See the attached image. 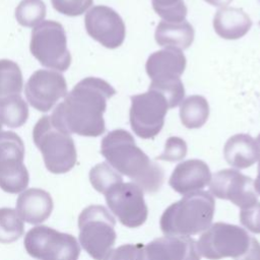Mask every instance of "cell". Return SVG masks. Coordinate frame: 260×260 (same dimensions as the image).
<instances>
[{
    "label": "cell",
    "mask_w": 260,
    "mask_h": 260,
    "mask_svg": "<svg viewBox=\"0 0 260 260\" xmlns=\"http://www.w3.org/2000/svg\"><path fill=\"white\" fill-rule=\"evenodd\" d=\"M46 16V5L42 0H22L15 9L17 22L26 27L40 24Z\"/></svg>",
    "instance_id": "484cf974"
},
{
    "label": "cell",
    "mask_w": 260,
    "mask_h": 260,
    "mask_svg": "<svg viewBox=\"0 0 260 260\" xmlns=\"http://www.w3.org/2000/svg\"><path fill=\"white\" fill-rule=\"evenodd\" d=\"M101 153L118 173L130 178L143 192H157L165 179L162 168L143 152L126 130L109 132L102 140Z\"/></svg>",
    "instance_id": "7a4b0ae2"
},
{
    "label": "cell",
    "mask_w": 260,
    "mask_h": 260,
    "mask_svg": "<svg viewBox=\"0 0 260 260\" xmlns=\"http://www.w3.org/2000/svg\"><path fill=\"white\" fill-rule=\"evenodd\" d=\"M93 0H51L54 9L67 16H78L83 14L91 5Z\"/></svg>",
    "instance_id": "f546056e"
},
{
    "label": "cell",
    "mask_w": 260,
    "mask_h": 260,
    "mask_svg": "<svg viewBox=\"0 0 260 260\" xmlns=\"http://www.w3.org/2000/svg\"><path fill=\"white\" fill-rule=\"evenodd\" d=\"M166 98L155 89L131 96L129 119L134 133L143 139L155 137L161 130L169 110Z\"/></svg>",
    "instance_id": "30bf717a"
},
{
    "label": "cell",
    "mask_w": 260,
    "mask_h": 260,
    "mask_svg": "<svg viewBox=\"0 0 260 260\" xmlns=\"http://www.w3.org/2000/svg\"><path fill=\"white\" fill-rule=\"evenodd\" d=\"M209 116V105L202 95H191L184 100L180 106V119L188 129L203 126Z\"/></svg>",
    "instance_id": "7402d4cb"
},
{
    "label": "cell",
    "mask_w": 260,
    "mask_h": 260,
    "mask_svg": "<svg viewBox=\"0 0 260 260\" xmlns=\"http://www.w3.org/2000/svg\"><path fill=\"white\" fill-rule=\"evenodd\" d=\"M0 132H2V124H1V121H0Z\"/></svg>",
    "instance_id": "d590c367"
},
{
    "label": "cell",
    "mask_w": 260,
    "mask_h": 260,
    "mask_svg": "<svg viewBox=\"0 0 260 260\" xmlns=\"http://www.w3.org/2000/svg\"><path fill=\"white\" fill-rule=\"evenodd\" d=\"M215 201L208 192L185 195L166 208L159 225L166 236L190 237L206 231L212 222Z\"/></svg>",
    "instance_id": "3957f363"
},
{
    "label": "cell",
    "mask_w": 260,
    "mask_h": 260,
    "mask_svg": "<svg viewBox=\"0 0 260 260\" xmlns=\"http://www.w3.org/2000/svg\"><path fill=\"white\" fill-rule=\"evenodd\" d=\"M211 173L206 162L200 159H188L180 162L173 171L169 184L182 195L198 192L210 183Z\"/></svg>",
    "instance_id": "2e32d148"
},
{
    "label": "cell",
    "mask_w": 260,
    "mask_h": 260,
    "mask_svg": "<svg viewBox=\"0 0 260 260\" xmlns=\"http://www.w3.org/2000/svg\"><path fill=\"white\" fill-rule=\"evenodd\" d=\"M200 256L208 260H260V244L248 232L236 224L215 222L199 238Z\"/></svg>",
    "instance_id": "277c9868"
},
{
    "label": "cell",
    "mask_w": 260,
    "mask_h": 260,
    "mask_svg": "<svg viewBox=\"0 0 260 260\" xmlns=\"http://www.w3.org/2000/svg\"><path fill=\"white\" fill-rule=\"evenodd\" d=\"M212 196L229 200L241 209L257 203L258 194L253 180L237 170L225 169L215 173L209 183Z\"/></svg>",
    "instance_id": "4fadbf2b"
},
{
    "label": "cell",
    "mask_w": 260,
    "mask_h": 260,
    "mask_svg": "<svg viewBox=\"0 0 260 260\" xmlns=\"http://www.w3.org/2000/svg\"><path fill=\"white\" fill-rule=\"evenodd\" d=\"M256 143L258 146V150H259V158H258V173H257V177L256 180L254 181V188L255 191L257 192L258 195H260V134L258 135L257 139H256Z\"/></svg>",
    "instance_id": "836d02e7"
},
{
    "label": "cell",
    "mask_w": 260,
    "mask_h": 260,
    "mask_svg": "<svg viewBox=\"0 0 260 260\" xmlns=\"http://www.w3.org/2000/svg\"><path fill=\"white\" fill-rule=\"evenodd\" d=\"M156 43L166 48L185 50L191 46L194 40V28L186 20L160 21L155 29Z\"/></svg>",
    "instance_id": "44dd1931"
},
{
    "label": "cell",
    "mask_w": 260,
    "mask_h": 260,
    "mask_svg": "<svg viewBox=\"0 0 260 260\" xmlns=\"http://www.w3.org/2000/svg\"><path fill=\"white\" fill-rule=\"evenodd\" d=\"M51 195L39 188H30L20 193L16 201V212L22 220L30 224L44 222L52 213Z\"/></svg>",
    "instance_id": "ac0fdd59"
},
{
    "label": "cell",
    "mask_w": 260,
    "mask_h": 260,
    "mask_svg": "<svg viewBox=\"0 0 260 260\" xmlns=\"http://www.w3.org/2000/svg\"><path fill=\"white\" fill-rule=\"evenodd\" d=\"M29 50L44 67L66 71L71 64L67 38L63 25L54 20H44L31 31Z\"/></svg>",
    "instance_id": "52a82bcc"
},
{
    "label": "cell",
    "mask_w": 260,
    "mask_h": 260,
    "mask_svg": "<svg viewBox=\"0 0 260 260\" xmlns=\"http://www.w3.org/2000/svg\"><path fill=\"white\" fill-rule=\"evenodd\" d=\"M186 67V57L177 49L166 48L152 53L145 64L146 73L152 82L180 79Z\"/></svg>",
    "instance_id": "e0dca14e"
},
{
    "label": "cell",
    "mask_w": 260,
    "mask_h": 260,
    "mask_svg": "<svg viewBox=\"0 0 260 260\" xmlns=\"http://www.w3.org/2000/svg\"><path fill=\"white\" fill-rule=\"evenodd\" d=\"M187 153V144L180 138L172 136L166 141L165 149L156 158L167 161H178L183 159Z\"/></svg>",
    "instance_id": "4dcf8cb0"
},
{
    "label": "cell",
    "mask_w": 260,
    "mask_h": 260,
    "mask_svg": "<svg viewBox=\"0 0 260 260\" xmlns=\"http://www.w3.org/2000/svg\"><path fill=\"white\" fill-rule=\"evenodd\" d=\"M23 243L27 254L38 260H78L80 254L79 244L72 235L47 225L30 229Z\"/></svg>",
    "instance_id": "ba28073f"
},
{
    "label": "cell",
    "mask_w": 260,
    "mask_h": 260,
    "mask_svg": "<svg viewBox=\"0 0 260 260\" xmlns=\"http://www.w3.org/2000/svg\"><path fill=\"white\" fill-rule=\"evenodd\" d=\"M204 1H206L210 5L222 8V7H226V5L231 3L233 0H204Z\"/></svg>",
    "instance_id": "e575fe53"
},
{
    "label": "cell",
    "mask_w": 260,
    "mask_h": 260,
    "mask_svg": "<svg viewBox=\"0 0 260 260\" xmlns=\"http://www.w3.org/2000/svg\"><path fill=\"white\" fill-rule=\"evenodd\" d=\"M250 16L240 8L222 7L213 18L215 32L225 40H237L244 37L251 28Z\"/></svg>",
    "instance_id": "d6986e66"
},
{
    "label": "cell",
    "mask_w": 260,
    "mask_h": 260,
    "mask_svg": "<svg viewBox=\"0 0 260 260\" xmlns=\"http://www.w3.org/2000/svg\"><path fill=\"white\" fill-rule=\"evenodd\" d=\"M89 181L92 187L100 193L105 194L114 185L123 182L122 176L108 162H101L91 168Z\"/></svg>",
    "instance_id": "4316f807"
},
{
    "label": "cell",
    "mask_w": 260,
    "mask_h": 260,
    "mask_svg": "<svg viewBox=\"0 0 260 260\" xmlns=\"http://www.w3.org/2000/svg\"><path fill=\"white\" fill-rule=\"evenodd\" d=\"M23 78L19 66L8 59L0 60V104L21 93Z\"/></svg>",
    "instance_id": "603a6c76"
},
{
    "label": "cell",
    "mask_w": 260,
    "mask_h": 260,
    "mask_svg": "<svg viewBox=\"0 0 260 260\" xmlns=\"http://www.w3.org/2000/svg\"><path fill=\"white\" fill-rule=\"evenodd\" d=\"M87 34L108 49L120 47L126 36L125 23L111 7L96 5L89 9L84 17Z\"/></svg>",
    "instance_id": "5bb4252c"
},
{
    "label": "cell",
    "mask_w": 260,
    "mask_h": 260,
    "mask_svg": "<svg viewBox=\"0 0 260 260\" xmlns=\"http://www.w3.org/2000/svg\"><path fill=\"white\" fill-rule=\"evenodd\" d=\"M241 223L250 232L260 234V202L244 208L240 212Z\"/></svg>",
    "instance_id": "1f68e13d"
},
{
    "label": "cell",
    "mask_w": 260,
    "mask_h": 260,
    "mask_svg": "<svg viewBox=\"0 0 260 260\" xmlns=\"http://www.w3.org/2000/svg\"><path fill=\"white\" fill-rule=\"evenodd\" d=\"M24 93L28 104L40 112L50 111L55 104L67 94L65 77L54 70L40 69L28 78Z\"/></svg>",
    "instance_id": "7c38bea8"
},
{
    "label": "cell",
    "mask_w": 260,
    "mask_h": 260,
    "mask_svg": "<svg viewBox=\"0 0 260 260\" xmlns=\"http://www.w3.org/2000/svg\"><path fill=\"white\" fill-rule=\"evenodd\" d=\"M28 118V107L23 99L13 95L0 104V121L10 128H18L25 124Z\"/></svg>",
    "instance_id": "cb8c5ba5"
},
{
    "label": "cell",
    "mask_w": 260,
    "mask_h": 260,
    "mask_svg": "<svg viewBox=\"0 0 260 260\" xmlns=\"http://www.w3.org/2000/svg\"><path fill=\"white\" fill-rule=\"evenodd\" d=\"M149 88L155 89L158 92H160L166 98L170 109L177 107L182 102L185 95V89L181 79H176V80L167 81V82L151 81Z\"/></svg>",
    "instance_id": "f1b7e54d"
},
{
    "label": "cell",
    "mask_w": 260,
    "mask_h": 260,
    "mask_svg": "<svg viewBox=\"0 0 260 260\" xmlns=\"http://www.w3.org/2000/svg\"><path fill=\"white\" fill-rule=\"evenodd\" d=\"M108 207L127 228H138L147 219L143 191L134 183H118L105 193Z\"/></svg>",
    "instance_id": "8fae6325"
},
{
    "label": "cell",
    "mask_w": 260,
    "mask_h": 260,
    "mask_svg": "<svg viewBox=\"0 0 260 260\" xmlns=\"http://www.w3.org/2000/svg\"><path fill=\"white\" fill-rule=\"evenodd\" d=\"M32 139L49 172L64 174L73 169L77 160L74 140L69 133L55 127L50 116L45 115L36 123Z\"/></svg>",
    "instance_id": "5b68a950"
},
{
    "label": "cell",
    "mask_w": 260,
    "mask_h": 260,
    "mask_svg": "<svg viewBox=\"0 0 260 260\" xmlns=\"http://www.w3.org/2000/svg\"><path fill=\"white\" fill-rule=\"evenodd\" d=\"M115 93V88L106 80L85 77L57 105L50 116L51 121L55 127L69 134L98 137L106 130L103 115L107 101Z\"/></svg>",
    "instance_id": "6da1fadb"
},
{
    "label": "cell",
    "mask_w": 260,
    "mask_h": 260,
    "mask_svg": "<svg viewBox=\"0 0 260 260\" xmlns=\"http://www.w3.org/2000/svg\"><path fill=\"white\" fill-rule=\"evenodd\" d=\"M226 162L236 169H247L259 158L256 140L248 134H236L228 139L223 147Z\"/></svg>",
    "instance_id": "ffe728a7"
},
{
    "label": "cell",
    "mask_w": 260,
    "mask_h": 260,
    "mask_svg": "<svg viewBox=\"0 0 260 260\" xmlns=\"http://www.w3.org/2000/svg\"><path fill=\"white\" fill-rule=\"evenodd\" d=\"M152 7L165 21H182L187 15L183 0H152Z\"/></svg>",
    "instance_id": "83f0119b"
},
{
    "label": "cell",
    "mask_w": 260,
    "mask_h": 260,
    "mask_svg": "<svg viewBox=\"0 0 260 260\" xmlns=\"http://www.w3.org/2000/svg\"><path fill=\"white\" fill-rule=\"evenodd\" d=\"M142 244H125L112 249L104 260H138V254Z\"/></svg>",
    "instance_id": "d6a6232c"
},
{
    "label": "cell",
    "mask_w": 260,
    "mask_h": 260,
    "mask_svg": "<svg viewBox=\"0 0 260 260\" xmlns=\"http://www.w3.org/2000/svg\"><path fill=\"white\" fill-rule=\"evenodd\" d=\"M197 242L190 237L165 236L142 245L138 260H200Z\"/></svg>",
    "instance_id": "9a60e30c"
},
{
    "label": "cell",
    "mask_w": 260,
    "mask_h": 260,
    "mask_svg": "<svg viewBox=\"0 0 260 260\" xmlns=\"http://www.w3.org/2000/svg\"><path fill=\"white\" fill-rule=\"evenodd\" d=\"M116 220L103 205H89L78 216L79 242L94 260H104L116 242Z\"/></svg>",
    "instance_id": "8992f818"
},
{
    "label": "cell",
    "mask_w": 260,
    "mask_h": 260,
    "mask_svg": "<svg viewBox=\"0 0 260 260\" xmlns=\"http://www.w3.org/2000/svg\"><path fill=\"white\" fill-rule=\"evenodd\" d=\"M259 24H260V22H259Z\"/></svg>",
    "instance_id": "8d00e7d4"
},
{
    "label": "cell",
    "mask_w": 260,
    "mask_h": 260,
    "mask_svg": "<svg viewBox=\"0 0 260 260\" xmlns=\"http://www.w3.org/2000/svg\"><path fill=\"white\" fill-rule=\"evenodd\" d=\"M24 233L23 220L16 210L0 208V243L9 244L18 240Z\"/></svg>",
    "instance_id": "d4e9b609"
},
{
    "label": "cell",
    "mask_w": 260,
    "mask_h": 260,
    "mask_svg": "<svg viewBox=\"0 0 260 260\" xmlns=\"http://www.w3.org/2000/svg\"><path fill=\"white\" fill-rule=\"evenodd\" d=\"M24 144L13 131L0 132V188L7 193L24 191L29 182L23 164Z\"/></svg>",
    "instance_id": "9c48e42d"
}]
</instances>
